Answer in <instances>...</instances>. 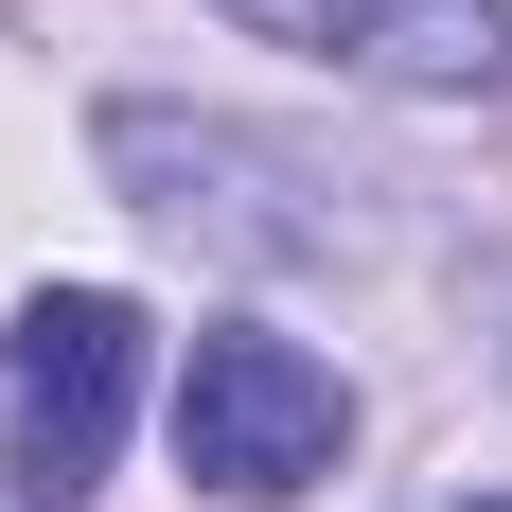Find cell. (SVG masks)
Returning a JSON list of instances; mask_svg holds the SVG:
<instances>
[{
    "label": "cell",
    "instance_id": "obj_1",
    "mask_svg": "<svg viewBox=\"0 0 512 512\" xmlns=\"http://www.w3.org/2000/svg\"><path fill=\"white\" fill-rule=\"evenodd\" d=\"M124 407H142V301H106V283L18 301V336H0V477L36 512H89L106 460H124Z\"/></svg>",
    "mask_w": 512,
    "mask_h": 512
},
{
    "label": "cell",
    "instance_id": "obj_2",
    "mask_svg": "<svg viewBox=\"0 0 512 512\" xmlns=\"http://www.w3.org/2000/svg\"><path fill=\"white\" fill-rule=\"evenodd\" d=\"M354 460V389L301 354V336H195V371H177V477L195 495H230V512H283V495H318V477Z\"/></svg>",
    "mask_w": 512,
    "mask_h": 512
},
{
    "label": "cell",
    "instance_id": "obj_3",
    "mask_svg": "<svg viewBox=\"0 0 512 512\" xmlns=\"http://www.w3.org/2000/svg\"><path fill=\"white\" fill-rule=\"evenodd\" d=\"M230 18L371 89H512V0H230Z\"/></svg>",
    "mask_w": 512,
    "mask_h": 512
}]
</instances>
